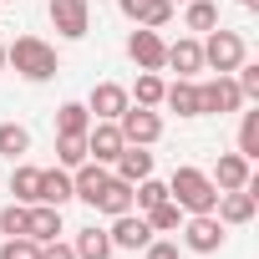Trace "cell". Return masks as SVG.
I'll use <instances>...</instances> for the list:
<instances>
[{
  "label": "cell",
  "mask_w": 259,
  "mask_h": 259,
  "mask_svg": "<svg viewBox=\"0 0 259 259\" xmlns=\"http://www.w3.org/2000/svg\"><path fill=\"white\" fill-rule=\"evenodd\" d=\"M6 61L26 76V81H51L56 71H61V61H56V51L41 41V36H21L16 46H6Z\"/></svg>",
  "instance_id": "cell-1"
},
{
  "label": "cell",
  "mask_w": 259,
  "mask_h": 259,
  "mask_svg": "<svg viewBox=\"0 0 259 259\" xmlns=\"http://www.w3.org/2000/svg\"><path fill=\"white\" fill-rule=\"evenodd\" d=\"M168 198H173L178 208H188V213H213L219 188H213L208 173H198V168H178L173 183H168Z\"/></svg>",
  "instance_id": "cell-2"
},
{
  "label": "cell",
  "mask_w": 259,
  "mask_h": 259,
  "mask_svg": "<svg viewBox=\"0 0 259 259\" xmlns=\"http://www.w3.org/2000/svg\"><path fill=\"white\" fill-rule=\"evenodd\" d=\"M203 61H208L219 76H229L234 66H244V36H239V31H208V41H203Z\"/></svg>",
  "instance_id": "cell-3"
},
{
  "label": "cell",
  "mask_w": 259,
  "mask_h": 259,
  "mask_svg": "<svg viewBox=\"0 0 259 259\" xmlns=\"http://www.w3.org/2000/svg\"><path fill=\"white\" fill-rule=\"evenodd\" d=\"M117 127H122V143H138V148L158 143V133H163L158 112H153V107H133V102H127V112L117 117Z\"/></svg>",
  "instance_id": "cell-4"
},
{
  "label": "cell",
  "mask_w": 259,
  "mask_h": 259,
  "mask_svg": "<svg viewBox=\"0 0 259 259\" xmlns=\"http://www.w3.org/2000/svg\"><path fill=\"white\" fill-rule=\"evenodd\" d=\"M239 102H244V92H239L234 76H213L208 87H198V117H208V112H239Z\"/></svg>",
  "instance_id": "cell-5"
},
{
  "label": "cell",
  "mask_w": 259,
  "mask_h": 259,
  "mask_svg": "<svg viewBox=\"0 0 259 259\" xmlns=\"http://www.w3.org/2000/svg\"><path fill=\"white\" fill-rule=\"evenodd\" d=\"M51 26H56L66 41H81V36H87V26H92L87 0H51Z\"/></svg>",
  "instance_id": "cell-6"
},
{
  "label": "cell",
  "mask_w": 259,
  "mask_h": 259,
  "mask_svg": "<svg viewBox=\"0 0 259 259\" xmlns=\"http://www.w3.org/2000/svg\"><path fill=\"white\" fill-rule=\"evenodd\" d=\"M127 56H133L143 71H163V56H168V46H163V36L148 26V31H133V41H127Z\"/></svg>",
  "instance_id": "cell-7"
},
{
  "label": "cell",
  "mask_w": 259,
  "mask_h": 259,
  "mask_svg": "<svg viewBox=\"0 0 259 259\" xmlns=\"http://www.w3.org/2000/svg\"><path fill=\"white\" fill-rule=\"evenodd\" d=\"M219 219L224 224H249L254 219V208H259V198H254V183H244V188H229V193H219Z\"/></svg>",
  "instance_id": "cell-8"
},
{
  "label": "cell",
  "mask_w": 259,
  "mask_h": 259,
  "mask_svg": "<svg viewBox=\"0 0 259 259\" xmlns=\"http://www.w3.org/2000/svg\"><path fill=\"white\" fill-rule=\"evenodd\" d=\"M117 153H122V127H117V122H97V127H87V158H97V163H117Z\"/></svg>",
  "instance_id": "cell-9"
},
{
  "label": "cell",
  "mask_w": 259,
  "mask_h": 259,
  "mask_svg": "<svg viewBox=\"0 0 259 259\" xmlns=\"http://www.w3.org/2000/svg\"><path fill=\"white\" fill-rule=\"evenodd\" d=\"M112 249H148L153 244V229H148V219H133V213H117V224H112Z\"/></svg>",
  "instance_id": "cell-10"
},
{
  "label": "cell",
  "mask_w": 259,
  "mask_h": 259,
  "mask_svg": "<svg viewBox=\"0 0 259 259\" xmlns=\"http://www.w3.org/2000/svg\"><path fill=\"white\" fill-rule=\"evenodd\" d=\"M183 234H188V249H198V254H213V249L224 244V224H219L213 213H193Z\"/></svg>",
  "instance_id": "cell-11"
},
{
  "label": "cell",
  "mask_w": 259,
  "mask_h": 259,
  "mask_svg": "<svg viewBox=\"0 0 259 259\" xmlns=\"http://www.w3.org/2000/svg\"><path fill=\"white\" fill-rule=\"evenodd\" d=\"M87 112H97V122H117V117L127 112V92H122L117 81H102V87L92 92V102H87Z\"/></svg>",
  "instance_id": "cell-12"
},
{
  "label": "cell",
  "mask_w": 259,
  "mask_h": 259,
  "mask_svg": "<svg viewBox=\"0 0 259 259\" xmlns=\"http://www.w3.org/2000/svg\"><path fill=\"white\" fill-rule=\"evenodd\" d=\"M61 234V208H51V203H36V208H26V239H36V244H51Z\"/></svg>",
  "instance_id": "cell-13"
},
{
  "label": "cell",
  "mask_w": 259,
  "mask_h": 259,
  "mask_svg": "<svg viewBox=\"0 0 259 259\" xmlns=\"http://www.w3.org/2000/svg\"><path fill=\"white\" fill-rule=\"evenodd\" d=\"M117 6H122V16L127 21H138V26H168V16H173V6H168V0H117Z\"/></svg>",
  "instance_id": "cell-14"
},
{
  "label": "cell",
  "mask_w": 259,
  "mask_h": 259,
  "mask_svg": "<svg viewBox=\"0 0 259 259\" xmlns=\"http://www.w3.org/2000/svg\"><path fill=\"white\" fill-rule=\"evenodd\" d=\"M92 208H102V213H112V219H117V213H133V183H127V178H107Z\"/></svg>",
  "instance_id": "cell-15"
},
{
  "label": "cell",
  "mask_w": 259,
  "mask_h": 259,
  "mask_svg": "<svg viewBox=\"0 0 259 259\" xmlns=\"http://www.w3.org/2000/svg\"><path fill=\"white\" fill-rule=\"evenodd\" d=\"M153 173V153H143L138 143H122V153H117V178H127V183H143Z\"/></svg>",
  "instance_id": "cell-16"
},
{
  "label": "cell",
  "mask_w": 259,
  "mask_h": 259,
  "mask_svg": "<svg viewBox=\"0 0 259 259\" xmlns=\"http://www.w3.org/2000/svg\"><path fill=\"white\" fill-rule=\"evenodd\" d=\"M249 183V158L244 153H224L219 158V173H213V188L229 193V188H244Z\"/></svg>",
  "instance_id": "cell-17"
},
{
  "label": "cell",
  "mask_w": 259,
  "mask_h": 259,
  "mask_svg": "<svg viewBox=\"0 0 259 259\" xmlns=\"http://www.w3.org/2000/svg\"><path fill=\"white\" fill-rule=\"evenodd\" d=\"M112 173L102 168V163H81L76 168V178H71V198H81V203H97V193H102V183H107Z\"/></svg>",
  "instance_id": "cell-18"
},
{
  "label": "cell",
  "mask_w": 259,
  "mask_h": 259,
  "mask_svg": "<svg viewBox=\"0 0 259 259\" xmlns=\"http://www.w3.org/2000/svg\"><path fill=\"white\" fill-rule=\"evenodd\" d=\"M163 66H173L178 76H193V71L203 66V46H198V41H178V46H168Z\"/></svg>",
  "instance_id": "cell-19"
},
{
  "label": "cell",
  "mask_w": 259,
  "mask_h": 259,
  "mask_svg": "<svg viewBox=\"0 0 259 259\" xmlns=\"http://www.w3.org/2000/svg\"><path fill=\"white\" fill-rule=\"evenodd\" d=\"M163 102H168L178 117H198V87H193L188 76H178L173 87H163Z\"/></svg>",
  "instance_id": "cell-20"
},
{
  "label": "cell",
  "mask_w": 259,
  "mask_h": 259,
  "mask_svg": "<svg viewBox=\"0 0 259 259\" xmlns=\"http://www.w3.org/2000/svg\"><path fill=\"white\" fill-rule=\"evenodd\" d=\"M87 127H92V112H87L81 102H66V107L56 112V133H61V138H87Z\"/></svg>",
  "instance_id": "cell-21"
},
{
  "label": "cell",
  "mask_w": 259,
  "mask_h": 259,
  "mask_svg": "<svg viewBox=\"0 0 259 259\" xmlns=\"http://www.w3.org/2000/svg\"><path fill=\"white\" fill-rule=\"evenodd\" d=\"M71 198V178L61 173V168H51V173H41V203H51V208H61Z\"/></svg>",
  "instance_id": "cell-22"
},
{
  "label": "cell",
  "mask_w": 259,
  "mask_h": 259,
  "mask_svg": "<svg viewBox=\"0 0 259 259\" xmlns=\"http://www.w3.org/2000/svg\"><path fill=\"white\" fill-rule=\"evenodd\" d=\"M11 193H16L21 203H41V168H16Z\"/></svg>",
  "instance_id": "cell-23"
},
{
  "label": "cell",
  "mask_w": 259,
  "mask_h": 259,
  "mask_svg": "<svg viewBox=\"0 0 259 259\" xmlns=\"http://www.w3.org/2000/svg\"><path fill=\"white\" fill-rule=\"evenodd\" d=\"M76 259H112V239L102 229H81L76 239Z\"/></svg>",
  "instance_id": "cell-24"
},
{
  "label": "cell",
  "mask_w": 259,
  "mask_h": 259,
  "mask_svg": "<svg viewBox=\"0 0 259 259\" xmlns=\"http://www.w3.org/2000/svg\"><path fill=\"white\" fill-rule=\"evenodd\" d=\"M31 148V133H26V127H16V122H0V153H6V158H21Z\"/></svg>",
  "instance_id": "cell-25"
},
{
  "label": "cell",
  "mask_w": 259,
  "mask_h": 259,
  "mask_svg": "<svg viewBox=\"0 0 259 259\" xmlns=\"http://www.w3.org/2000/svg\"><path fill=\"white\" fill-rule=\"evenodd\" d=\"M163 198H168V183H153V173H148L143 183H133V203H138L143 213H148V208H158Z\"/></svg>",
  "instance_id": "cell-26"
},
{
  "label": "cell",
  "mask_w": 259,
  "mask_h": 259,
  "mask_svg": "<svg viewBox=\"0 0 259 259\" xmlns=\"http://www.w3.org/2000/svg\"><path fill=\"white\" fill-rule=\"evenodd\" d=\"M239 153L249 163L259 158V112H244V122H239Z\"/></svg>",
  "instance_id": "cell-27"
},
{
  "label": "cell",
  "mask_w": 259,
  "mask_h": 259,
  "mask_svg": "<svg viewBox=\"0 0 259 259\" xmlns=\"http://www.w3.org/2000/svg\"><path fill=\"white\" fill-rule=\"evenodd\" d=\"M178 219H183V208H178L173 198H163L158 208H148V229H158V234H168V229H178Z\"/></svg>",
  "instance_id": "cell-28"
},
{
  "label": "cell",
  "mask_w": 259,
  "mask_h": 259,
  "mask_svg": "<svg viewBox=\"0 0 259 259\" xmlns=\"http://www.w3.org/2000/svg\"><path fill=\"white\" fill-rule=\"evenodd\" d=\"M219 26V11L208 0H188V31H213Z\"/></svg>",
  "instance_id": "cell-29"
},
{
  "label": "cell",
  "mask_w": 259,
  "mask_h": 259,
  "mask_svg": "<svg viewBox=\"0 0 259 259\" xmlns=\"http://www.w3.org/2000/svg\"><path fill=\"white\" fill-rule=\"evenodd\" d=\"M163 102V76L158 71H143L138 76V107H158Z\"/></svg>",
  "instance_id": "cell-30"
},
{
  "label": "cell",
  "mask_w": 259,
  "mask_h": 259,
  "mask_svg": "<svg viewBox=\"0 0 259 259\" xmlns=\"http://www.w3.org/2000/svg\"><path fill=\"white\" fill-rule=\"evenodd\" d=\"M56 158L66 168H81L87 163V138H56Z\"/></svg>",
  "instance_id": "cell-31"
},
{
  "label": "cell",
  "mask_w": 259,
  "mask_h": 259,
  "mask_svg": "<svg viewBox=\"0 0 259 259\" xmlns=\"http://www.w3.org/2000/svg\"><path fill=\"white\" fill-rule=\"evenodd\" d=\"M0 259H41V244H36V239H26V234H16V239H6Z\"/></svg>",
  "instance_id": "cell-32"
},
{
  "label": "cell",
  "mask_w": 259,
  "mask_h": 259,
  "mask_svg": "<svg viewBox=\"0 0 259 259\" xmlns=\"http://www.w3.org/2000/svg\"><path fill=\"white\" fill-rule=\"evenodd\" d=\"M0 229H6L11 239H16V234H26V208H21V203H11L6 213H0Z\"/></svg>",
  "instance_id": "cell-33"
},
{
  "label": "cell",
  "mask_w": 259,
  "mask_h": 259,
  "mask_svg": "<svg viewBox=\"0 0 259 259\" xmlns=\"http://www.w3.org/2000/svg\"><path fill=\"white\" fill-rule=\"evenodd\" d=\"M239 71V92L244 97H259V66H234Z\"/></svg>",
  "instance_id": "cell-34"
},
{
  "label": "cell",
  "mask_w": 259,
  "mask_h": 259,
  "mask_svg": "<svg viewBox=\"0 0 259 259\" xmlns=\"http://www.w3.org/2000/svg\"><path fill=\"white\" fill-rule=\"evenodd\" d=\"M41 259H76V249H71V244H56V239H51V244H41Z\"/></svg>",
  "instance_id": "cell-35"
},
{
  "label": "cell",
  "mask_w": 259,
  "mask_h": 259,
  "mask_svg": "<svg viewBox=\"0 0 259 259\" xmlns=\"http://www.w3.org/2000/svg\"><path fill=\"white\" fill-rule=\"evenodd\" d=\"M148 259H178V244H148Z\"/></svg>",
  "instance_id": "cell-36"
},
{
  "label": "cell",
  "mask_w": 259,
  "mask_h": 259,
  "mask_svg": "<svg viewBox=\"0 0 259 259\" xmlns=\"http://www.w3.org/2000/svg\"><path fill=\"white\" fill-rule=\"evenodd\" d=\"M239 6H259V0H239Z\"/></svg>",
  "instance_id": "cell-37"
},
{
  "label": "cell",
  "mask_w": 259,
  "mask_h": 259,
  "mask_svg": "<svg viewBox=\"0 0 259 259\" xmlns=\"http://www.w3.org/2000/svg\"><path fill=\"white\" fill-rule=\"evenodd\" d=\"M0 66H6V46H0Z\"/></svg>",
  "instance_id": "cell-38"
},
{
  "label": "cell",
  "mask_w": 259,
  "mask_h": 259,
  "mask_svg": "<svg viewBox=\"0 0 259 259\" xmlns=\"http://www.w3.org/2000/svg\"><path fill=\"white\" fill-rule=\"evenodd\" d=\"M168 6H178V0H168Z\"/></svg>",
  "instance_id": "cell-39"
}]
</instances>
